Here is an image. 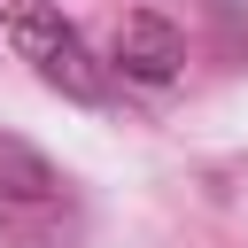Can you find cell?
<instances>
[{"mask_svg":"<svg viewBox=\"0 0 248 248\" xmlns=\"http://www.w3.org/2000/svg\"><path fill=\"white\" fill-rule=\"evenodd\" d=\"M217 8H225V16H248V0H217Z\"/></svg>","mask_w":248,"mask_h":248,"instance_id":"obj_4","label":"cell"},{"mask_svg":"<svg viewBox=\"0 0 248 248\" xmlns=\"http://www.w3.org/2000/svg\"><path fill=\"white\" fill-rule=\"evenodd\" d=\"M178 62H186L178 23H163V16H124V31H116V62H108V70H124L132 85H170Z\"/></svg>","mask_w":248,"mask_h":248,"instance_id":"obj_3","label":"cell"},{"mask_svg":"<svg viewBox=\"0 0 248 248\" xmlns=\"http://www.w3.org/2000/svg\"><path fill=\"white\" fill-rule=\"evenodd\" d=\"M70 217V186L62 170L31 147V140H8L0 132V240L16 248H46Z\"/></svg>","mask_w":248,"mask_h":248,"instance_id":"obj_2","label":"cell"},{"mask_svg":"<svg viewBox=\"0 0 248 248\" xmlns=\"http://www.w3.org/2000/svg\"><path fill=\"white\" fill-rule=\"evenodd\" d=\"M0 31H8V46L39 70V85H54L62 101H78V108H101V101H108V62H93L85 31H78L54 0H0Z\"/></svg>","mask_w":248,"mask_h":248,"instance_id":"obj_1","label":"cell"}]
</instances>
